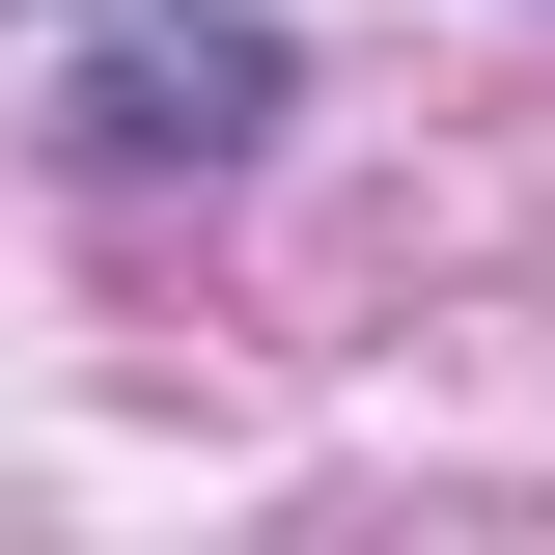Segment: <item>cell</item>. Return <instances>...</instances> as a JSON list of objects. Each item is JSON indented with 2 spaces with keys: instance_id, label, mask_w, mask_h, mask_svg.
I'll use <instances>...</instances> for the list:
<instances>
[{
  "instance_id": "cell-1",
  "label": "cell",
  "mask_w": 555,
  "mask_h": 555,
  "mask_svg": "<svg viewBox=\"0 0 555 555\" xmlns=\"http://www.w3.org/2000/svg\"><path fill=\"white\" fill-rule=\"evenodd\" d=\"M250 112H278V28H167V56H112V139H195V167H222Z\"/></svg>"
}]
</instances>
